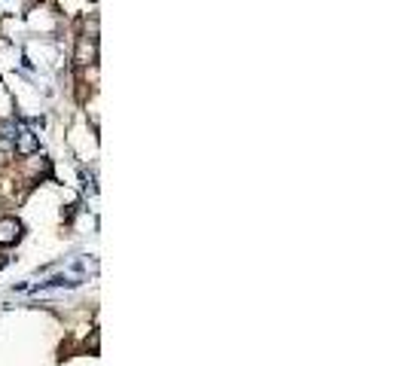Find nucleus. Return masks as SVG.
<instances>
[{
    "label": "nucleus",
    "instance_id": "nucleus-1",
    "mask_svg": "<svg viewBox=\"0 0 406 366\" xmlns=\"http://www.w3.org/2000/svg\"><path fill=\"white\" fill-rule=\"evenodd\" d=\"M37 147H40V141H37V134L31 128H19L15 132V150H19V156H31V152H37Z\"/></svg>",
    "mask_w": 406,
    "mask_h": 366
},
{
    "label": "nucleus",
    "instance_id": "nucleus-2",
    "mask_svg": "<svg viewBox=\"0 0 406 366\" xmlns=\"http://www.w3.org/2000/svg\"><path fill=\"white\" fill-rule=\"evenodd\" d=\"M22 238V223L15 217H3L0 220V247L3 244H15Z\"/></svg>",
    "mask_w": 406,
    "mask_h": 366
},
{
    "label": "nucleus",
    "instance_id": "nucleus-3",
    "mask_svg": "<svg viewBox=\"0 0 406 366\" xmlns=\"http://www.w3.org/2000/svg\"><path fill=\"white\" fill-rule=\"evenodd\" d=\"M74 61H76V64H92V61H95V40L80 37V46H76Z\"/></svg>",
    "mask_w": 406,
    "mask_h": 366
},
{
    "label": "nucleus",
    "instance_id": "nucleus-4",
    "mask_svg": "<svg viewBox=\"0 0 406 366\" xmlns=\"http://www.w3.org/2000/svg\"><path fill=\"white\" fill-rule=\"evenodd\" d=\"M31 28H40V31H56V15H49L46 10H34L28 15Z\"/></svg>",
    "mask_w": 406,
    "mask_h": 366
},
{
    "label": "nucleus",
    "instance_id": "nucleus-5",
    "mask_svg": "<svg viewBox=\"0 0 406 366\" xmlns=\"http://www.w3.org/2000/svg\"><path fill=\"white\" fill-rule=\"evenodd\" d=\"M15 122H0V150H12L15 147Z\"/></svg>",
    "mask_w": 406,
    "mask_h": 366
}]
</instances>
